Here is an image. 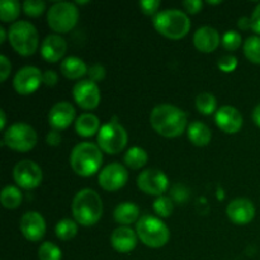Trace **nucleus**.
I'll use <instances>...</instances> for the list:
<instances>
[{
	"instance_id": "f257e3e1",
	"label": "nucleus",
	"mask_w": 260,
	"mask_h": 260,
	"mask_svg": "<svg viewBox=\"0 0 260 260\" xmlns=\"http://www.w3.org/2000/svg\"><path fill=\"white\" fill-rule=\"evenodd\" d=\"M187 114L172 104H160L151 111L150 123L152 128L164 137H177L187 126Z\"/></svg>"
},
{
	"instance_id": "f03ea898",
	"label": "nucleus",
	"mask_w": 260,
	"mask_h": 260,
	"mask_svg": "<svg viewBox=\"0 0 260 260\" xmlns=\"http://www.w3.org/2000/svg\"><path fill=\"white\" fill-rule=\"evenodd\" d=\"M71 210L76 222L83 226H93L103 215V202L95 190L85 188L75 194Z\"/></svg>"
},
{
	"instance_id": "7ed1b4c3",
	"label": "nucleus",
	"mask_w": 260,
	"mask_h": 260,
	"mask_svg": "<svg viewBox=\"0 0 260 260\" xmlns=\"http://www.w3.org/2000/svg\"><path fill=\"white\" fill-rule=\"evenodd\" d=\"M103 162L101 147L91 142H80L73 149L70 165L74 172L81 177H90L96 173Z\"/></svg>"
},
{
	"instance_id": "20e7f679",
	"label": "nucleus",
	"mask_w": 260,
	"mask_h": 260,
	"mask_svg": "<svg viewBox=\"0 0 260 260\" xmlns=\"http://www.w3.org/2000/svg\"><path fill=\"white\" fill-rule=\"evenodd\" d=\"M152 22L157 32L172 40L184 37L190 29L189 18L179 9L161 10L155 15Z\"/></svg>"
},
{
	"instance_id": "39448f33",
	"label": "nucleus",
	"mask_w": 260,
	"mask_h": 260,
	"mask_svg": "<svg viewBox=\"0 0 260 260\" xmlns=\"http://www.w3.org/2000/svg\"><path fill=\"white\" fill-rule=\"evenodd\" d=\"M136 233L140 240L149 248H161L169 241L170 233L168 226L155 216L145 215L137 221Z\"/></svg>"
},
{
	"instance_id": "423d86ee",
	"label": "nucleus",
	"mask_w": 260,
	"mask_h": 260,
	"mask_svg": "<svg viewBox=\"0 0 260 260\" xmlns=\"http://www.w3.org/2000/svg\"><path fill=\"white\" fill-rule=\"evenodd\" d=\"M10 45L18 53L29 56L37 51L38 32L32 23L27 20H18L10 25L8 30Z\"/></svg>"
},
{
	"instance_id": "0eeeda50",
	"label": "nucleus",
	"mask_w": 260,
	"mask_h": 260,
	"mask_svg": "<svg viewBox=\"0 0 260 260\" xmlns=\"http://www.w3.org/2000/svg\"><path fill=\"white\" fill-rule=\"evenodd\" d=\"M79 19V9L71 2H57L47 12L48 25L58 33L73 29Z\"/></svg>"
},
{
	"instance_id": "6e6552de",
	"label": "nucleus",
	"mask_w": 260,
	"mask_h": 260,
	"mask_svg": "<svg viewBox=\"0 0 260 260\" xmlns=\"http://www.w3.org/2000/svg\"><path fill=\"white\" fill-rule=\"evenodd\" d=\"M127 132L118 122L109 121L98 132V145L107 154H118L127 145Z\"/></svg>"
},
{
	"instance_id": "1a4fd4ad",
	"label": "nucleus",
	"mask_w": 260,
	"mask_h": 260,
	"mask_svg": "<svg viewBox=\"0 0 260 260\" xmlns=\"http://www.w3.org/2000/svg\"><path fill=\"white\" fill-rule=\"evenodd\" d=\"M4 142L17 151H29L37 144V132L29 124L17 122L4 132Z\"/></svg>"
},
{
	"instance_id": "9d476101",
	"label": "nucleus",
	"mask_w": 260,
	"mask_h": 260,
	"mask_svg": "<svg viewBox=\"0 0 260 260\" xmlns=\"http://www.w3.org/2000/svg\"><path fill=\"white\" fill-rule=\"evenodd\" d=\"M13 177L18 185L24 189H33L41 184L43 175L42 169L38 167V164L32 160H22L14 167Z\"/></svg>"
},
{
	"instance_id": "9b49d317",
	"label": "nucleus",
	"mask_w": 260,
	"mask_h": 260,
	"mask_svg": "<svg viewBox=\"0 0 260 260\" xmlns=\"http://www.w3.org/2000/svg\"><path fill=\"white\" fill-rule=\"evenodd\" d=\"M137 185L142 192L151 196H162L168 189L169 180L164 172L159 169H146L137 177Z\"/></svg>"
},
{
	"instance_id": "f8f14e48",
	"label": "nucleus",
	"mask_w": 260,
	"mask_h": 260,
	"mask_svg": "<svg viewBox=\"0 0 260 260\" xmlns=\"http://www.w3.org/2000/svg\"><path fill=\"white\" fill-rule=\"evenodd\" d=\"M43 83V73L36 66H24L19 69L13 79L14 89L19 94H32Z\"/></svg>"
},
{
	"instance_id": "ddd939ff",
	"label": "nucleus",
	"mask_w": 260,
	"mask_h": 260,
	"mask_svg": "<svg viewBox=\"0 0 260 260\" xmlns=\"http://www.w3.org/2000/svg\"><path fill=\"white\" fill-rule=\"evenodd\" d=\"M99 185L103 189L109 190H118L119 188L123 187L128 180V173L127 169L119 162H112L104 167L102 172L99 173Z\"/></svg>"
},
{
	"instance_id": "4468645a",
	"label": "nucleus",
	"mask_w": 260,
	"mask_h": 260,
	"mask_svg": "<svg viewBox=\"0 0 260 260\" xmlns=\"http://www.w3.org/2000/svg\"><path fill=\"white\" fill-rule=\"evenodd\" d=\"M74 99L84 109H93L101 102V90L90 79L78 81L73 89Z\"/></svg>"
},
{
	"instance_id": "2eb2a0df",
	"label": "nucleus",
	"mask_w": 260,
	"mask_h": 260,
	"mask_svg": "<svg viewBox=\"0 0 260 260\" xmlns=\"http://www.w3.org/2000/svg\"><path fill=\"white\" fill-rule=\"evenodd\" d=\"M19 226L23 236L29 241L41 240L46 233L45 218L36 211L24 213L20 218Z\"/></svg>"
},
{
	"instance_id": "dca6fc26",
	"label": "nucleus",
	"mask_w": 260,
	"mask_h": 260,
	"mask_svg": "<svg viewBox=\"0 0 260 260\" xmlns=\"http://www.w3.org/2000/svg\"><path fill=\"white\" fill-rule=\"evenodd\" d=\"M229 218L236 225H246L255 216V206L248 198H236L226 208Z\"/></svg>"
},
{
	"instance_id": "f3484780",
	"label": "nucleus",
	"mask_w": 260,
	"mask_h": 260,
	"mask_svg": "<svg viewBox=\"0 0 260 260\" xmlns=\"http://www.w3.org/2000/svg\"><path fill=\"white\" fill-rule=\"evenodd\" d=\"M215 121L226 134H236L243 126V116L233 106H223L216 112Z\"/></svg>"
},
{
	"instance_id": "a211bd4d",
	"label": "nucleus",
	"mask_w": 260,
	"mask_h": 260,
	"mask_svg": "<svg viewBox=\"0 0 260 260\" xmlns=\"http://www.w3.org/2000/svg\"><path fill=\"white\" fill-rule=\"evenodd\" d=\"M75 118V108L69 102H57L48 113V123L53 129H63L71 124Z\"/></svg>"
},
{
	"instance_id": "6ab92c4d",
	"label": "nucleus",
	"mask_w": 260,
	"mask_h": 260,
	"mask_svg": "<svg viewBox=\"0 0 260 260\" xmlns=\"http://www.w3.org/2000/svg\"><path fill=\"white\" fill-rule=\"evenodd\" d=\"M111 244L118 253H129L136 248L137 235L128 226H119L112 233Z\"/></svg>"
},
{
	"instance_id": "aec40b11",
	"label": "nucleus",
	"mask_w": 260,
	"mask_h": 260,
	"mask_svg": "<svg viewBox=\"0 0 260 260\" xmlns=\"http://www.w3.org/2000/svg\"><path fill=\"white\" fill-rule=\"evenodd\" d=\"M66 48L68 45L65 38L58 35H48L41 46V53L48 62H56L65 55Z\"/></svg>"
},
{
	"instance_id": "412c9836",
	"label": "nucleus",
	"mask_w": 260,
	"mask_h": 260,
	"mask_svg": "<svg viewBox=\"0 0 260 260\" xmlns=\"http://www.w3.org/2000/svg\"><path fill=\"white\" fill-rule=\"evenodd\" d=\"M193 43L201 52H212L220 43V35L217 29L210 25H203L196 30Z\"/></svg>"
},
{
	"instance_id": "4be33fe9",
	"label": "nucleus",
	"mask_w": 260,
	"mask_h": 260,
	"mask_svg": "<svg viewBox=\"0 0 260 260\" xmlns=\"http://www.w3.org/2000/svg\"><path fill=\"white\" fill-rule=\"evenodd\" d=\"M61 73L69 79H79L88 74V68L81 58L76 56H69L61 62Z\"/></svg>"
},
{
	"instance_id": "5701e85b",
	"label": "nucleus",
	"mask_w": 260,
	"mask_h": 260,
	"mask_svg": "<svg viewBox=\"0 0 260 260\" xmlns=\"http://www.w3.org/2000/svg\"><path fill=\"white\" fill-rule=\"evenodd\" d=\"M75 129L80 136H93L95 132H99V129H101V122H99V118L95 114L83 113L76 119Z\"/></svg>"
},
{
	"instance_id": "b1692460",
	"label": "nucleus",
	"mask_w": 260,
	"mask_h": 260,
	"mask_svg": "<svg viewBox=\"0 0 260 260\" xmlns=\"http://www.w3.org/2000/svg\"><path fill=\"white\" fill-rule=\"evenodd\" d=\"M140 208L134 202H122L116 207L113 213L114 220L122 226L134 223L139 218Z\"/></svg>"
},
{
	"instance_id": "393cba45",
	"label": "nucleus",
	"mask_w": 260,
	"mask_h": 260,
	"mask_svg": "<svg viewBox=\"0 0 260 260\" xmlns=\"http://www.w3.org/2000/svg\"><path fill=\"white\" fill-rule=\"evenodd\" d=\"M188 137L192 144L197 146H206L211 141L212 134L207 124L201 121H194L188 126Z\"/></svg>"
},
{
	"instance_id": "a878e982",
	"label": "nucleus",
	"mask_w": 260,
	"mask_h": 260,
	"mask_svg": "<svg viewBox=\"0 0 260 260\" xmlns=\"http://www.w3.org/2000/svg\"><path fill=\"white\" fill-rule=\"evenodd\" d=\"M124 164L132 169H140L147 162V152L139 146H134L127 150L123 156Z\"/></svg>"
},
{
	"instance_id": "bb28decb",
	"label": "nucleus",
	"mask_w": 260,
	"mask_h": 260,
	"mask_svg": "<svg viewBox=\"0 0 260 260\" xmlns=\"http://www.w3.org/2000/svg\"><path fill=\"white\" fill-rule=\"evenodd\" d=\"M0 201L7 208H17L22 203V193L14 185H7L0 193Z\"/></svg>"
},
{
	"instance_id": "cd10ccee",
	"label": "nucleus",
	"mask_w": 260,
	"mask_h": 260,
	"mask_svg": "<svg viewBox=\"0 0 260 260\" xmlns=\"http://www.w3.org/2000/svg\"><path fill=\"white\" fill-rule=\"evenodd\" d=\"M56 235L61 240H70V239L75 238L78 234V225L75 221L70 220V218H63L57 222L55 228Z\"/></svg>"
},
{
	"instance_id": "c85d7f7f",
	"label": "nucleus",
	"mask_w": 260,
	"mask_h": 260,
	"mask_svg": "<svg viewBox=\"0 0 260 260\" xmlns=\"http://www.w3.org/2000/svg\"><path fill=\"white\" fill-rule=\"evenodd\" d=\"M216 106H217V102H216L215 95L207 93V91L200 93L196 98V107L200 111V113L206 114V116L212 114L216 111Z\"/></svg>"
},
{
	"instance_id": "c756f323",
	"label": "nucleus",
	"mask_w": 260,
	"mask_h": 260,
	"mask_svg": "<svg viewBox=\"0 0 260 260\" xmlns=\"http://www.w3.org/2000/svg\"><path fill=\"white\" fill-rule=\"evenodd\" d=\"M20 4L18 0H2L0 2V18L3 22H12L19 15Z\"/></svg>"
},
{
	"instance_id": "7c9ffc66",
	"label": "nucleus",
	"mask_w": 260,
	"mask_h": 260,
	"mask_svg": "<svg viewBox=\"0 0 260 260\" xmlns=\"http://www.w3.org/2000/svg\"><path fill=\"white\" fill-rule=\"evenodd\" d=\"M244 53L249 61L254 63H260V37L250 36L244 42Z\"/></svg>"
},
{
	"instance_id": "2f4dec72",
	"label": "nucleus",
	"mask_w": 260,
	"mask_h": 260,
	"mask_svg": "<svg viewBox=\"0 0 260 260\" xmlns=\"http://www.w3.org/2000/svg\"><path fill=\"white\" fill-rule=\"evenodd\" d=\"M38 259L40 260H61L62 251L56 244L46 241L38 248Z\"/></svg>"
},
{
	"instance_id": "473e14b6",
	"label": "nucleus",
	"mask_w": 260,
	"mask_h": 260,
	"mask_svg": "<svg viewBox=\"0 0 260 260\" xmlns=\"http://www.w3.org/2000/svg\"><path fill=\"white\" fill-rule=\"evenodd\" d=\"M173 208H174V205H173L172 198L165 197V196H160L155 200L154 202V210L155 212L157 213L161 217H169L173 212Z\"/></svg>"
},
{
	"instance_id": "72a5a7b5",
	"label": "nucleus",
	"mask_w": 260,
	"mask_h": 260,
	"mask_svg": "<svg viewBox=\"0 0 260 260\" xmlns=\"http://www.w3.org/2000/svg\"><path fill=\"white\" fill-rule=\"evenodd\" d=\"M241 41H243V38H241L240 33L236 32V30H228V32L222 36L221 42H222V46L226 50L234 51L236 50V48L240 47Z\"/></svg>"
},
{
	"instance_id": "f704fd0d",
	"label": "nucleus",
	"mask_w": 260,
	"mask_h": 260,
	"mask_svg": "<svg viewBox=\"0 0 260 260\" xmlns=\"http://www.w3.org/2000/svg\"><path fill=\"white\" fill-rule=\"evenodd\" d=\"M46 8V3L42 0H25L23 3V10L25 14L30 15V17H38L43 13Z\"/></svg>"
},
{
	"instance_id": "c9c22d12",
	"label": "nucleus",
	"mask_w": 260,
	"mask_h": 260,
	"mask_svg": "<svg viewBox=\"0 0 260 260\" xmlns=\"http://www.w3.org/2000/svg\"><path fill=\"white\" fill-rule=\"evenodd\" d=\"M236 66H238V58L235 56L226 55L218 60V68L225 73H231V71L235 70Z\"/></svg>"
},
{
	"instance_id": "e433bc0d",
	"label": "nucleus",
	"mask_w": 260,
	"mask_h": 260,
	"mask_svg": "<svg viewBox=\"0 0 260 260\" xmlns=\"http://www.w3.org/2000/svg\"><path fill=\"white\" fill-rule=\"evenodd\" d=\"M88 75L90 78V80H93L94 83L95 81H102L104 79V76H106V69L101 63H94V65H91L88 69Z\"/></svg>"
},
{
	"instance_id": "4c0bfd02",
	"label": "nucleus",
	"mask_w": 260,
	"mask_h": 260,
	"mask_svg": "<svg viewBox=\"0 0 260 260\" xmlns=\"http://www.w3.org/2000/svg\"><path fill=\"white\" fill-rule=\"evenodd\" d=\"M139 5L145 14L152 15L156 13L157 9H159L160 2L159 0H141V2L139 3Z\"/></svg>"
},
{
	"instance_id": "58836bf2",
	"label": "nucleus",
	"mask_w": 260,
	"mask_h": 260,
	"mask_svg": "<svg viewBox=\"0 0 260 260\" xmlns=\"http://www.w3.org/2000/svg\"><path fill=\"white\" fill-rule=\"evenodd\" d=\"M10 70H12V63L8 60L7 56L2 55L0 56V80H7L8 75L10 74Z\"/></svg>"
},
{
	"instance_id": "ea45409f",
	"label": "nucleus",
	"mask_w": 260,
	"mask_h": 260,
	"mask_svg": "<svg viewBox=\"0 0 260 260\" xmlns=\"http://www.w3.org/2000/svg\"><path fill=\"white\" fill-rule=\"evenodd\" d=\"M172 197L174 198L177 202H184L188 198V190L183 185H175L172 189Z\"/></svg>"
},
{
	"instance_id": "a19ab883",
	"label": "nucleus",
	"mask_w": 260,
	"mask_h": 260,
	"mask_svg": "<svg viewBox=\"0 0 260 260\" xmlns=\"http://www.w3.org/2000/svg\"><path fill=\"white\" fill-rule=\"evenodd\" d=\"M203 3L201 0H184L183 2V7L188 10L189 13H198L202 8Z\"/></svg>"
},
{
	"instance_id": "79ce46f5",
	"label": "nucleus",
	"mask_w": 260,
	"mask_h": 260,
	"mask_svg": "<svg viewBox=\"0 0 260 260\" xmlns=\"http://www.w3.org/2000/svg\"><path fill=\"white\" fill-rule=\"evenodd\" d=\"M251 29L255 30L260 35V3L255 7L253 14H251Z\"/></svg>"
},
{
	"instance_id": "37998d69",
	"label": "nucleus",
	"mask_w": 260,
	"mask_h": 260,
	"mask_svg": "<svg viewBox=\"0 0 260 260\" xmlns=\"http://www.w3.org/2000/svg\"><path fill=\"white\" fill-rule=\"evenodd\" d=\"M58 80L57 74L55 73L53 70H46L43 73V83L48 86H53Z\"/></svg>"
},
{
	"instance_id": "c03bdc74",
	"label": "nucleus",
	"mask_w": 260,
	"mask_h": 260,
	"mask_svg": "<svg viewBox=\"0 0 260 260\" xmlns=\"http://www.w3.org/2000/svg\"><path fill=\"white\" fill-rule=\"evenodd\" d=\"M46 141H47V144L51 145V146H57V145H60L61 142L60 132H58L57 129H52V131H50L47 134V136H46Z\"/></svg>"
},
{
	"instance_id": "a18cd8bd",
	"label": "nucleus",
	"mask_w": 260,
	"mask_h": 260,
	"mask_svg": "<svg viewBox=\"0 0 260 260\" xmlns=\"http://www.w3.org/2000/svg\"><path fill=\"white\" fill-rule=\"evenodd\" d=\"M238 25H239V28H241V29H244V30L250 29V28H251V19H250V18H248V17H241L240 19H239Z\"/></svg>"
},
{
	"instance_id": "49530a36",
	"label": "nucleus",
	"mask_w": 260,
	"mask_h": 260,
	"mask_svg": "<svg viewBox=\"0 0 260 260\" xmlns=\"http://www.w3.org/2000/svg\"><path fill=\"white\" fill-rule=\"evenodd\" d=\"M253 119L254 122H255L256 124L260 127V104H258V106L254 108L253 111Z\"/></svg>"
},
{
	"instance_id": "de8ad7c7",
	"label": "nucleus",
	"mask_w": 260,
	"mask_h": 260,
	"mask_svg": "<svg viewBox=\"0 0 260 260\" xmlns=\"http://www.w3.org/2000/svg\"><path fill=\"white\" fill-rule=\"evenodd\" d=\"M0 128L2 129H4L5 128V122H7V117H5V112L3 111H0Z\"/></svg>"
},
{
	"instance_id": "09e8293b",
	"label": "nucleus",
	"mask_w": 260,
	"mask_h": 260,
	"mask_svg": "<svg viewBox=\"0 0 260 260\" xmlns=\"http://www.w3.org/2000/svg\"><path fill=\"white\" fill-rule=\"evenodd\" d=\"M5 41V29L4 27H0V43H3Z\"/></svg>"
},
{
	"instance_id": "8fccbe9b",
	"label": "nucleus",
	"mask_w": 260,
	"mask_h": 260,
	"mask_svg": "<svg viewBox=\"0 0 260 260\" xmlns=\"http://www.w3.org/2000/svg\"><path fill=\"white\" fill-rule=\"evenodd\" d=\"M221 2H212V0H208V4H220Z\"/></svg>"
}]
</instances>
